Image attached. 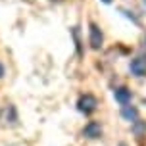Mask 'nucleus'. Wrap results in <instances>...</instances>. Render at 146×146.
Instances as JSON below:
<instances>
[{
  "instance_id": "4",
  "label": "nucleus",
  "mask_w": 146,
  "mask_h": 146,
  "mask_svg": "<svg viewBox=\"0 0 146 146\" xmlns=\"http://www.w3.org/2000/svg\"><path fill=\"white\" fill-rule=\"evenodd\" d=\"M113 98H115V102H119L121 106H125V104H131L133 94H131V90H129L127 87H119V88L113 90Z\"/></svg>"
},
{
  "instance_id": "7",
  "label": "nucleus",
  "mask_w": 146,
  "mask_h": 146,
  "mask_svg": "<svg viewBox=\"0 0 146 146\" xmlns=\"http://www.w3.org/2000/svg\"><path fill=\"white\" fill-rule=\"evenodd\" d=\"M133 133H135L137 137H140L142 133H146V123H144V121H139V119H137V121H135V125H133Z\"/></svg>"
},
{
  "instance_id": "8",
  "label": "nucleus",
  "mask_w": 146,
  "mask_h": 146,
  "mask_svg": "<svg viewBox=\"0 0 146 146\" xmlns=\"http://www.w3.org/2000/svg\"><path fill=\"white\" fill-rule=\"evenodd\" d=\"M2 75H4V66L0 64V77H2Z\"/></svg>"
},
{
  "instance_id": "2",
  "label": "nucleus",
  "mask_w": 146,
  "mask_h": 146,
  "mask_svg": "<svg viewBox=\"0 0 146 146\" xmlns=\"http://www.w3.org/2000/svg\"><path fill=\"white\" fill-rule=\"evenodd\" d=\"M96 106H98V100H96L92 94H85V96H81L79 104H77L79 111H83V113H92V111L96 110Z\"/></svg>"
},
{
  "instance_id": "9",
  "label": "nucleus",
  "mask_w": 146,
  "mask_h": 146,
  "mask_svg": "<svg viewBox=\"0 0 146 146\" xmlns=\"http://www.w3.org/2000/svg\"><path fill=\"white\" fill-rule=\"evenodd\" d=\"M102 2H104V4H110V2H111V0H102Z\"/></svg>"
},
{
  "instance_id": "3",
  "label": "nucleus",
  "mask_w": 146,
  "mask_h": 146,
  "mask_svg": "<svg viewBox=\"0 0 146 146\" xmlns=\"http://www.w3.org/2000/svg\"><path fill=\"white\" fill-rule=\"evenodd\" d=\"M129 69L135 77H144L146 75V58L144 56H139V58H135L129 64Z\"/></svg>"
},
{
  "instance_id": "5",
  "label": "nucleus",
  "mask_w": 146,
  "mask_h": 146,
  "mask_svg": "<svg viewBox=\"0 0 146 146\" xmlns=\"http://www.w3.org/2000/svg\"><path fill=\"white\" fill-rule=\"evenodd\" d=\"M85 137H88V139H98L100 135H102V127H100V123H96V121H90V123L85 127Z\"/></svg>"
},
{
  "instance_id": "1",
  "label": "nucleus",
  "mask_w": 146,
  "mask_h": 146,
  "mask_svg": "<svg viewBox=\"0 0 146 146\" xmlns=\"http://www.w3.org/2000/svg\"><path fill=\"white\" fill-rule=\"evenodd\" d=\"M88 42H90V46L94 50H98L104 42V35H102V31H100V27L96 23H90L88 25Z\"/></svg>"
},
{
  "instance_id": "6",
  "label": "nucleus",
  "mask_w": 146,
  "mask_h": 146,
  "mask_svg": "<svg viewBox=\"0 0 146 146\" xmlns=\"http://www.w3.org/2000/svg\"><path fill=\"white\" fill-rule=\"evenodd\" d=\"M121 115L127 119V121H137L139 119V110L135 108V106H129V104H125V106H121Z\"/></svg>"
},
{
  "instance_id": "11",
  "label": "nucleus",
  "mask_w": 146,
  "mask_h": 146,
  "mask_svg": "<svg viewBox=\"0 0 146 146\" xmlns=\"http://www.w3.org/2000/svg\"><path fill=\"white\" fill-rule=\"evenodd\" d=\"M142 2H144V4H146V0H142Z\"/></svg>"
},
{
  "instance_id": "10",
  "label": "nucleus",
  "mask_w": 146,
  "mask_h": 146,
  "mask_svg": "<svg viewBox=\"0 0 146 146\" xmlns=\"http://www.w3.org/2000/svg\"><path fill=\"white\" fill-rule=\"evenodd\" d=\"M119 146H127V144H119Z\"/></svg>"
}]
</instances>
